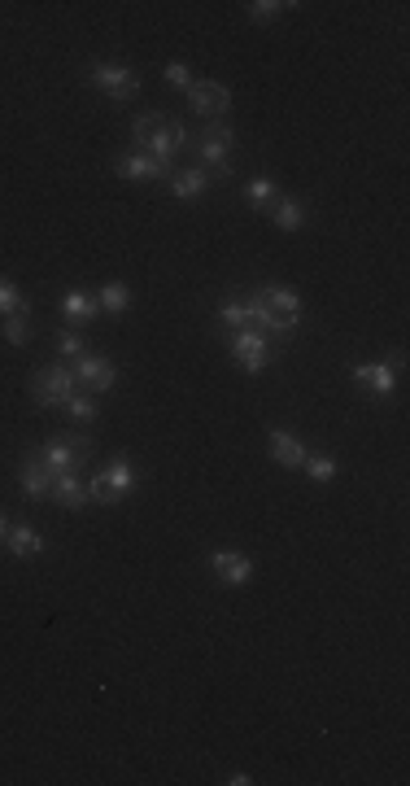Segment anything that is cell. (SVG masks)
Returning <instances> with one entry per match:
<instances>
[{
	"mask_svg": "<svg viewBox=\"0 0 410 786\" xmlns=\"http://www.w3.org/2000/svg\"><path fill=\"white\" fill-rule=\"evenodd\" d=\"M227 782H232V786H253V778H249V773H232Z\"/></svg>",
	"mask_w": 410,
	"mask_h": 786,
	"instance_id": "cell-33",
	"label": "cell"
},
{
	"mask_svg": "<svg viewBox=\"0 0 410 786\" xmlns=\"http://www.w3.org/2000/svg\"><path fill=\"white\" fill-rule=\"evenodd\" d=\"M88 503H100V507H114V503H119L114 490H110V481H105V472H97V476L88 481Z\"/></svg>",
	"mask_w": 410,
	"mask_h": 786,
	"instance_id": "cell-30",
	"label": "cell"
},
{
	"mask_svg": "<svg viewBox=\"0 0 410 786\" xmlns=\"http://www.w3.org/2000/svg\"><path fill=\"white\" fill-rule=\"evenodd\" d=\"M306 455H310V450L297 442L292 433H284V428H271V459H275L280 467H301V464H306Z\"/></svg>",
	"mask_w": 410,
	"mask_h": 786,
	"instance_id": "cell-15",
	"label": "cell"
},
{
	"mask_svg": "<svg viewBox=\"0 0 410 786\" xmlns=\"http://www.w3.org/2000/svg\"><path fill=\"white\" fill-rule=\"evenodd\" d=\"M62 315H66V320H74V323H92L100 315V306H97V297L71 289V293L62 297Z\"/></svg>",
	"mask_w": 410,
	"mask_h": 786,
	"instance_id": "cell-19",
	"label": "cell"
},
{
	"mask_svg": "<svg viewBox=\"0 0 410 786\" xmlns=\"http://www.w3.org/2000/svg\"><path fill=\"white\" fill-rule=\"evenodd\" d=\"M9 538V516H0V542Z\"/></svg>",
	"mask_w": 410,
	"mask_h": 786,
	"instance_id": "cell-34",
	"label": "cell"
},
{
	"mask_svg": "<svg viewBox=\"0 0 410 786\" xmlns=\"http://www.w3.org/2000/svg\"><path fill=\"white\" fill-rule=\"evenodd\" d=\"M258 293H262V302L271 306V311H275V315H280V320L301 323V297L292 293L289 284H262Z\"/></svg>",
	"mask_w": 410,
	"mask_h": 786,
	"instance_id": "cell-13",
	"label": "cell"
},
{
	"mask_svg": "<svg viewBox=\"0 0 410 786\" xmlns=\"http://www.w3.org/2000/svg\"><path fill=\"white\" fill-rule=\"evenodd\" d=\"M74 393H79V380H74L71 363H49L31 376V398L35 407H66Z\"/></svg>",
	"mask_w": 410,
	"mask_h": 786,
	"instance_id": "cell-2",
	"label": "cell"
},
{
	"mask_svg": "<svg viewBox=\"0 0 410 786\" xmlns=\"http://www.w3.org/2000/svg\"><path fill=\"white\" fill-rule=\"evenodd\" d=\"M105 481H110L114 498L122 503V494L136 485V467H131V459H127V455H114V459H110V467H105Z\"/></svg>",
	"mask_w": 410,
	"mask_h": 786,
	"instance_id": "cell-21",
	"label": "cell"
},
{
	"mask_svg": "<svg viewBox=\"0 0 410 786\" xmlns=\"http://www.w3.org/2000/svg\"><path fill=\"white\" fill-rule=\"evenodd\" d=\"M5 315H31V302L18 293V284L9 275H0V320Z\"/></svg>",
	"mask_w": 410,
	"mask_h": 786,
	"instance_id": "cell-22",
	"label": "cell"
},
{
	"mask_svg": "<svg viewBox=\"0 0 410 786\" xmlns=\"http://www.w3.org/2000/svg\"><path fill=\"white\" fill-rule=\"evenodd\" d=\"M232 145H236V131H232L227 119H215V123L201 131V140H196V158H201V167L210 171V179H232V162H227Z\"/></svg>",
	"mask_w": 410,
	"mask_h": 786,
	"instance_id": "cell-1",
	"label": "cell"
},
{
	"mask_svg": "<svg viewBox=\"0 0 410 786\" xmlns=\"http://www.w3.org/2000/svg\"><path fill=\"white\" fill-rule=\"evenodd\" d=\"M88 83L97 88V92H105L110 101H131L136 92H140V71H131V66H114V62H97L92 71H88Z\"/></svg>",
	"mask_w": 410,
	"mask_h": 786,
	"instance_id": "cell-4",
	"label": "cell"
},
{
	"mask_svg": "<svg viewBox=\"0 0 410 786\" xmlns=\"http://www.w3.org/2000/svg\"><path fill=\"white\" fill-rule=\"evenodd\" d=\"M62 411H66V419H71V424H92L100 407H97V398H92V393H74Z\"/></svg>",
	"mask_w": 410,
	"mask_h": 786,
	"instance_id": "cell-24",
	"label": "cell"
},
{
	"mask_svg": "<svg viewBox=\"0 0 410 786\" xmlns=\"http://www.w3.org/2000/svg\"><path fill=\"white\" fill-rule=\"evenodd\" d=\"M244 196H249L253 210H271L275 196H280V184L271 175H253V179H244Z\"/></svg>",
	"mask_w": 410,
	"mask_h": 786,
	"instance_id": "cell-20",
	"label": "cell"
},
{
	"mask_svg": "<svg viewBox=\"0 0 410 786\" xmlns=\"http://www.w3.org/2000/svg\"><path fill=\"white\" fill-rule=\"evenodd\" d=\"M5 546H9V555H14V560H35V555H44V538H40L31 524H9V538H5Z\"/></svg>",
	"mask_w": 410,
	"mask_h": 786,
	"instance_id": "cell-16",
	"label": "cell"
},
{
	"mask_svg": "<svg viewBox=\"0 0 410 786\" xmlns=\"http://www.w3.org/2000/svg\"><path fill=\"white\" fill-rule=\"evenodd\" d=\"M167 184H170V193L179 196V201H193V196L210 193V184H215V179H210V171H205V167H188V171H175Z\"/></svg>",
	"mask_w": 410,
	"mask_h": 786,
	"instance_id": "cell-14",
	"label": "cell"
},
{
	"mask_svg": "<svg viewBox=\"0 0 410 786\" xmlns=\"http://www.w3.org/2000/svg\"><path fill=\"white\" fill-rule=\"evenodd\" d=\"M227 350H232L236 368L249 371V376H258V371L271 368V341H266V332H258V328H236V332L227 337Z\"/></svg>",
	"mask_w": 410,
	"mask_h": 786,
	"instance_id": "cell-3",
	"label": "cell"
},
{
	"mask_svg": "<svg viewBox=\"0 0 410 786\" xmlns=\"http://www.w3.org/2000/svg\"><path fill=\"white\" fill-rule=\"evenodd\" d=\"M23 490H26V498H35V503L52 494V472L40 464L35 455H26L23 459Z\"/></svg>",
	"mask_w": 410,
	"mask_h": 786,
	"instance_id": "cell-17",
	"label": "cell"
},
{
	"mask_svg": "<svg viewBox=\"0 0 410 786\" xmlns=\"http://www.w3.org/2000/svg\"><path fill=\"white\" fill-rule=\"evenodd\" d=\"M244 328H258V332H275V337H292L297 332V323H289V320H280L271 306L262 302V293H253V297H244Z\"/></svg>",
	"mask_w": 410,
	"mask_h": 786,
	"instance_id": "cell-8",
	"label": "cell"
},
{
	"mask_svg": "<svg viewBox=\"0 0 410 786\" xmlns=\"http://www.w3.org/2000/svg\"><path fill=\"white\" fill-rule=\"evenodd\" d=\"M210 568H215L218 581H227V586H249L253 581V560L241 555V551H215Z\"/></svg>",
	"mask_w": 410,
	"mask_h": 786,
	"instance_id": "cell-10",
	"label": "cell"
},
{
	"mask_svg": "<svg viewBox=\"0 0 410 786\" xmlns=\"http://www.w3.org/2000/svg\"><path fill=\"white\" fill-rule=\"evenodd\" d=\"M74 380H79V389H88V393H110L114 380H119V371H114V363L105 354L88 350L83 359H74Z\"/></svg>",
	"mask_w": 410,
	"mask_h": 786,
	"instance_id": "cell-6",
	"label": "cell"
},
{
	"mask_svg": "<svg viewBox=\"0 0 410 786\" xmlns=\"http://www.w3.org/2000/svg\"><path fill=\"white\" fill-rule=\"evenodd\" d=\"M49 498L57 507H66V512H83V507H88V485H83L74 472H62V476H52Z\"/></svg>",
	"mask_w": 410,
	"mask_h": 786,
	"instance_id": "cell-12",
	"label": "cell"
},
{
	"mask_svg": "<svg viewBox=\"0 0 410 786\" xmlns=\"http://www.w3.org/2000/svg\"><path fill=\"white\" fill-rule=\"evenodd\" d=\"M0 332H5L9 345H26L31 341V315H5V320H0Z\"/></svg>",
	"mask_w": 410,
	"mask_h": 786,
	"instance_id": "cell-25",
	"label": "cell"
},
{
	"mask_svg": "<svg viewBox=\"0 0 410 786\" xmlns=\"http://www.w3.org/2000/svg\"><path fill=\"white\" fill-rule=\"evenodd\" d=\"M97 306H100V311H110V315H122V311L131 306V289H127V284H119V280H110V284L97 293Z\"/></svg>",
	"mask_w": 410,
	"mask_h": 786,
	"instance_id": "cell-23",
	"label": "cell"
},
{
	"mask_svg": "<svg viewBox=\"0 0 410 786\" xmlns=\"http://www.w3.org/2000/svg\"><path fill=\"white\" fill-rule=\"evenodd\" d=\"M188 145V131H184V123H162L153 136H148V158H162V162H175V153Z\"/></svg>",
	"mask_w": 410,
	"mask_h": 786,
	"instance_id": "cell-11",
	"label": "cell"
},
{
	"mask_svg": "<svg viewBox=\"0 0 410 786\" xmlns=\"http://www.w3.org/2000/svg\"><path fill=\"white\" fill-rule=\"evenodd\" d=\"M289 9H297V5H280V0H258V5H249V18L253 23H275L280 14H289Z\"/></svg>",
	"mask_w": 410,
	"mask_h": 786,
	"instance_id": "cell-29",
	"label": "cell"
},
{
	"mask_svg": "<svg viewBox=\"0 0 410 786\" xmlns=\"http://www.w3.org/2000/svg\"><path fill=\"white\" fill-rule=\"evenodd\" d=\"M114 171H119L122 179H162V184H167L170 175H175V167L162 162V158H148V153H127V158L114 162Z\"/></svg>",
	"mask_w": 410,
	"mask_h": 786,
	"instance_id": "cell-9",
	"label": "cell"
},
{
	"mask_svg": "<svg viewBox=\"0 0 410 786\" xmlns=\"http://www.w3.org/2000/svg\"><path fill=\"white\" fill-rule=\"evenodd\" d=\"M167 123L157 110H148V114H136V123H131V140H136V149H145L148 145V136L157 131V127Z\"/></svg>",
	"mask_w": 410,
	"mask_h": 786,
	"instance_id": "cell-26",
	"label": "cell"
},
{
	"mask_svg": "<svg viewBox=\"0 0 410 786\" xmlns=\"http://www.w3.org/2000/svg\"><path fill=\"white\" fill-rule=\"evenodd\" d=\"M266 215H271V223H275L280 232H297V227L306 223V206H301L297 196H275V206H271Z\"/></svg>",
	"mask_w": 410,
	"mask_h": 786,
	"instance_id": "cell-18",
	"label": "cell"
},
{
	"mask_svg": "<svg viewBox=\"0 0 410 786\" xmlns=\"http://www.w3.org/2000/svg\"><path fill=\"white\" fill-rule=\"evenodd\" d=\"M402 371H406V359H402V354H388L385 363H362V368H354V380H358L376 402H385V398L397 393V376H402Z\"/></svg>",
	"mask_w": 410,
	"mask_h": 786,
	"instance_id": "cell-5",
	"label": "cell"
},
{
	"mask_svg": "<svg viewBox=\"0 0 410 786\" xmlns=\"http://www.w3.org/2000/svg\"><path fill=\"white\" fill-rule=\"evenodd\" d=\"M306 472H310V481H332L337 476V459L332 455H306Z\"/></svg>",
	"mask_w": 410,
	"mask_h": 786,
	"instance_id": "cell-28",
	"label": "cell"
},
{
	"mask_svg": "<svg viewBox=\"0 0 410 786\" xmlns=\"http://www.w3.org/2000/svg\"><path fill=\"white\" fill-rule=\"evenodd\" d=\"M57 354H62V359H83L88 345H83L79 332H62V337H57Z\"/></svg>",
	"mask_w": 410,
	"mask_h": 786,
	"instance_id": "cell-31",
	"label": "cell"
},
{
	"mask_svg": "<svg viewBox=\"0 0 410 786\" xmlns=\"http://www.w3.org/2000/svg\"><path fill=\"white\" fill-rule=\"evenodd\" d=\"M188 105H193V114H201V119H223L227 110H232V92L223 88V83H215V79H193V88H188Z\"/></svg>",
	"mask_w": 410,
	"mask_h": 786,
	"instance_id": "cell-7",
	"label": "cell"
},
{
	"mask_svg": "<svg viewBox=\"0 0 410 786\" xmlns=\"http://www.w3.org/2000/svg\"><path fill=\"white\" fill-rule=\"evenodd\" d=\"M227 332H236V328H244V297H227L223 306H218V315H215Z\"/></svg>",
	"mask_w": 410,
	"mask_h": 786,
	"instance_id": "cell-27",
	"label": "cell"
},
{
	"mask_svg": "<svg viewBox=\"0 0 410 786\" xmlns=\"http://www.w3.org/2000/svg\"><path fill=\"white\" fill-rule=\"evenodd\" d=\"M167 83L179 88V92H188V88H193V71H188L184 62H167Z\"/></svg>",
	"mask_w": 410,
	"mask_h": 786,
	"instance_id": "cell-32",
	"label": "cell"
}]
</instances>
